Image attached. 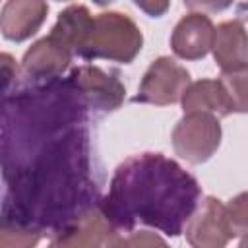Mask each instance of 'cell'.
<instances>
[{
  "label": "cell",
  "instance_id": "obj_1",
  "mask_svg": "<svg viewBox=\"0 0 248 248\" xmlns=\"http://www.w3.org/2000/svg\"><path fill=\"white\" fill-rule=\"evenodd\" d=\"M202 188L176 161L163 153H140L126 159L101 203L118 229L143 223L178 236L200 205Z\"/></svg>",
  "mask_w": 248,
  "mask_h": 248
},
{
  "label": "cell",
  "instance_id": "obj_2",
  "mask_svg": "<svg viewBox=\"0 0 248 248\" xmlns=\"http://www.w3.org/2000/svg\"><path fill=\"white\" fill-rule=\"evenodd\" d=\"M143 37L134 19L120 12L91 16L74 54L81 58H105L130 64L141 50Z\"/></svg>",
  "mask_w": 248,
  "mask_h": 248
},
{
  "label": "cell",
  "instance_id": "obj_3",
  "mask_svg": "<svg viewBox=\"0 0 248 248\" xmlns=\"http://www.w3.org/2000/svg\"><path fill=\"white\" fill-rule=\"evenodd\" d=\"M124 236L101 205H93L60 229L48 248H122Z\"/></svg>",
  "mask_w": 248,
  "mask_h": 248
},
{
  "label": "cell",
  "instance_id": "obj_4",
  "mask_svg": "<svg viewBox=\"0 0 248 248\" xmlns=\"http://www.w3.org/2000/svg\"><path fill=\"white\" fill-rule=\"evenodd\" d=\"M221 143L219 118L207 112L184 114L172 130V147L176 155L192 165L205 163Z\"/></svg>",
  "mask_w": 248,
  "mask_h": 248
},
{
  "label": "cell",
  "instance_id": "obj_5",
  "mask_svg": "<svg viewBox=\"0 0 248 248\" xmlns=\"http://www.w3.org/2000/svg\"><path fill=\"white\" fill-rule=\"evenodd\" d=\"M190 87V74L170 56H159L145 70L136 101L149 105H172L182 101Z\"/></svg>",
  "mask_w": 248,
  "mask_h": 248
},
{
  "label": "cell",
  "instance_id": "obj_6",
  "mask_svg": "<svg viewBox=\"0 0 248 248\" xmlns=\"http://www.w3.org/2000/svg\"><path fill=\"white\" fill-rule=\"evenodd\" d=\"M66 81L87 108H99L105 112L116 110L126 95L122 81L97 66H78L70 72Z\"/></svg>",
  "mask_w": 248,
  "mask_h": 248
},
{
  "label": "cell",
  "instance_id": "obj_7",
  "mask_svg": "<svg viewBox=\"0 0 248 248\" xmlns=\"http://www.w3.org/2000/svg\"><path fill=\"white\" fill-rule=\"evenodd\" d=\"M184 234L192 248H225L229 240L234 238L227 223L225 205L213 196L200 202L186 225Z\"/></svg>",
  "mask_w": 248,
  "mask_h": 248
},
{
  "label": "cell",
  "instance_id": "obj_8",
  "mask_svg": "<svg viewBox=\"0 0 248 248\" xmlns=\"http://www.w3.org/2000/svg\"><path fill=\"white\" fill-rule=\"evenodd\" d=\"M215 27L202 12H188L174 25L170 35V48L178 58L200 60L213 46Z\"/></svg>",
  "mask_w": 248,
  "mask_h": 248
},
{
  "label": "cell",
  "instance_id": "obj_9",
  "mask_svg": "<svg viewBox=\"0 0 248 248\" xmlns=\"http://www.w3.org/2000/svg\"><path fill=\"white\" fill-rule=\"evenodd\" d=\"M72 62V50L62 45L52 35L39 39L31 45V48L25 50L21 60V72L25 78L31 79H46L54 81L60 78V74L70 66Z\"/></svg>",
  "mask_w": 248,
  "mask_h": 248
},
{
  "label": "cell",
  "instance_id": "obj_10",
  "mask_svg": "<svg viewBox=\"0 0 248 248\" xmlns=\"http://www.w3.org/2000/svg\"><path fill=\"white\" fill-rule=\"evenodd\" d=\"M48 4L41 0H10L2 6L0 29L8 41L21 43L35 35L46 19Z\"/></svg>",
  "mask_w": 248,
  "mask_h": 248
},
{
  "label": "cell",
  "instance_id": "obj_11",
  "mask_svg": "<svg viewBox=\"0 0 248 248\" xmlns=\"http://www.w3.org/2000/svg\"><path fill=\"white\" fill-rule=\"evenodd\" d=\"M213 58L223 72H236L248 66V31L242 21L231 19L215 27Z\"/></svg>",
  "mask_w": 248,
  "mask_h": 248
},
{
  "label": "cell",
  "instance_id": "obj_12",
  "mask_svg": "<svg viewBox=\"0 0 248 248\" xmlns=\"http://www.w3.org/2000/svg\"><path fill=\"white\" fill-rule=\"evenodd\" d=\"M182 108H184V114L207 112L217 118L231 114V108L219 79H200L190 83V87L182 95Z\"/></svg>",
  "mask_w": 248,
  "mask_h": 248
},
{
  "label": "cell",
  "instance_id": "obj_13",
  "mask_svg": "<svg viewBox=\"0 0 248 248\" xmlns=\"http://www.w3.org/2000/svg\"><path fill=\"white\" fill-rule=\"evenodd\" d=\"M219 83L231 112H248V66L236 72H223Z\"/></svg>",
  "mask_w": 248,
  "mask_h": 248
},
{
  "label": "cell",
  "instance_id": "obj_14",
  "mask_svg": "<svg viewBox=\"0 0 248 248\" xmlns=\"http://www.w3.org/2000/svg\"><path fill=\"white\" fill-rule=\"evenodd\" d=\"M41 231L2 219L0 227V248H35L41 240Z\"/></svg>",
  "mask_w": 248,
  "mask_h": 248
},
{
  "label": "cell",
  "instance_id": "obj_15",
  "mask_svg": "<svg viewBox=\"0 0 248 248\" xmlns=\"http://www.w3.org/2000/svg\"><path fill=\"white\" fill-rule=\"evenodd\" d=\"M227 223L231 227V232L242 234L248 231V192H240L225 205Z\"/></svg>",
  "mask_w": 248,
  "mask_h": 248
},
{
  "label": "cell",
  "instance_id": "obj_16",
  "mask_svg": "<svg viewBox=\"0 0 248 248\" xmlns=\"http://www.w3.org/2000/svg\"><path fill=\"white\" fill-rule=\"evenodd\" d=\"M122 248H169V244L155 232L140 231V232H132L130 236H126Z\"/></svg>",
  "mask_w": 248,
  "mask_h": 248
},
{
  "label": "cell",
  "instance_id": "obj_17",
  "mask_svg": "<svg viewBox=\"0 0 248 248\" xmlns=\"http://www.w3.org/2000/svg\"><path fill=\"white\" fill-rule=\"evenodd\" d=\"M0 64H2V81H4V93H8L10 81L16 78V72H17V68H16V62H14V58H12L8 52H4V54L0 56Z\"/></svg>",
  "mask_w": 248,
  "mask_h": 248
},
{
  "label": "cell",
  "instance_id": "obj_18",
  "mask_svg": "<svg viewBox=\"0 0 248 248\" xmlns=\"http://www.w3.org/2000/svg\"><path fill=\"white\" fill-rule=\"evenodd\" d=\"M136 6L140 8V10H143V12H147L149 16H161V14H165L167 12V8H169V2H136Z\"/></svg>",
  "mask_w": 248,
  "mask_h": 248
},
{
  "label": "cell",
  "instance_id": "obj_19",
  "mask_svg": "<svg viewBox=\"0 0 248 248\" xmlns=\"http://www.w3.org/2000/svg\"><path fill=\"white\" fill-rule=\"evenodd\" d=\"M238 248H248V232L242 236V240H240V244H238Z\"/></svg>",
  "mask_w": 248,
  "mask_h": 248
}]
</instances>
